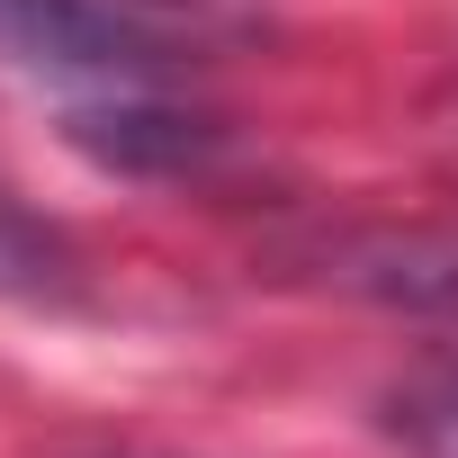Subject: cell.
I'll list each match as a JSON object with an SVG mask.
<instances>
[{
  "instance_id": "obj_1",
  "label": "cell",
  "mask_w": 458,
  "mask_h": 458,
  "mask_svg": "<svg viewBox=\"0 0 458 458\" xmlns=\"http://www.w3.org/2000/svg\"><path fill=\"white\" fill-rule=\"evenodd\" d=\"M0 64L64 90H162L171 55L117 0H0Z\"/></svg>"
},
{
  "instance_id": "obj_2",
  "label": "cell",
  "mask_w": 458,
  "mask_h": 458,
  "mask_svg": "<svg viewBox=\"0 0 458 458\" xmlns=\"http://www.w3.org/2000/svg\"><path fill=\"white\" fill-rule=\"evenodd\" d=\"M333 279H351L360 297H386V306L458 324V234H369V243H342Z\"/></svg>"
},
{
  "instance_id": "obj_3",
  "label": "cell",
  "mask_w": 458,
  "mask_h": 458,
  "mask_svg": "<svg viewBox=\"0 0 458 458\" xmlns=\"http://www.w3.org/2000/svg\"><path fill=\"white\" fill-rule=\"evenodd\" d=\"M377 431L404 458H458V351H431L377 386Z\"/></svg>"
},
{
  "instance_id": "obj_4",
  "label": "cell",
  "mask_w": 458,
  "mask_h": 458,
  "mask_svg": "<svg viewBox=\"0 0 458 458\" xmlns=\"http://www.w3.org/2000/svg\"><path fill=\"white\" fill-rule=\"evenodd\" d=\"M0 297H28V306L72 297V252H64V234H55L46 216H28L10 189H0Z\"/></svg>"
}]
</instances>
